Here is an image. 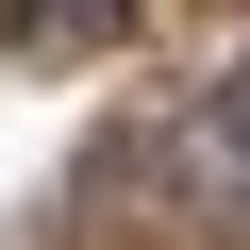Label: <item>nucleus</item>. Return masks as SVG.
Instances as JSON below:
<instances>
[{"label":"nucleus","instance_id":"nucleus-1","mask_svg":"<svg viewBox=\"0 0 250 250\" xmlns=\"http://www.w3.org/2000/svg\"><path fill=\"white\" fill-rule=\"evenodd\" d=\"M150 0H0V34L17 50H100V34H134Z\"/></svg>","mask_w":250,"mask_h":250},{"label":"nucleus","instance_id":"nucleus-2","mask_svg":"<svg viewBox=\"0 0 250 250\" xmlns=\"http://www.w3.org/2000/svg\"><path fill=\"white\" fill-rule=\"evenodd\" d=\"M217 150H233V167H250V67H233V83H217Z\"/></svg>","mask_w":250,"mask_h":250}]
</instances>
